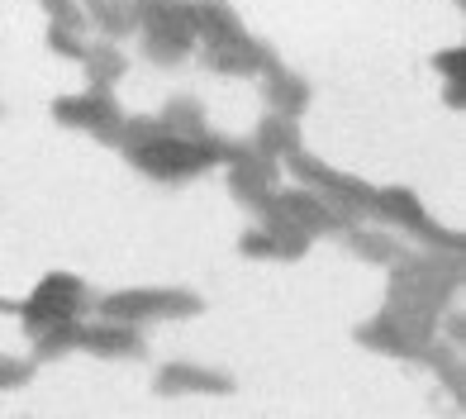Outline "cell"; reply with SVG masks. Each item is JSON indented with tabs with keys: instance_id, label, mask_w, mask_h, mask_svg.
I'll return each instance as SVG.
<instances>
[{
	"instance_id": "18",
	"label": "cell",
	"mask_w": 466,
	"mask_h": 419,
	"mask_svg": "<svg viewBox=\"0 0 466 419\" xmlns=\"http://www.w3.org/2000/svg\"><path fill=\"white\" fill-rule=\"evenodd\" d=\"M143 34V53L153 62H177L190 53V44H196V34L181 29V25H138Z\"/></svg>"
},
{
	"instance_id": "17",
	"label": "cell",
	"mask_w": 466,
	"mask_h": 419,
	"mask_svg": "<svg viewBox=\"0 0 466 419\" xmlns=\"http://www.w3.org/2000/svg\"><path fill=\"white\" fill-rule=\"evenodd\" d=\"M343 239H348V248H352L357 258L380 262V267H390V262H400V258L410 253V243H400V239H390V234H376V229H362V224L343 229Z\"/></svg>"
},
{
	"instance_id": "19",
	"label": "cell",
	"mask_w": 466,
	"mask_h": 419,
	"mask_svg": "<svg viewBox=\"0 0 466 419\" xmlns=\"http://www.w3.org/2000/svg\"><path fill=\"white\" fill-rule=\"evenodd\" d=\"M29 339H34V363H57V358H67V353H76L81 320H57L48 329L29 333Z\"/></svg>"
},
{
	"instance_id": "1",
	"label": "cell",
	"mask_w": 466,
	"mask_h": 419,
	"mask_svg": "<svg viewBox=\"0 0 466 419\" xmlns=\"http://www.w3.org/2000/svg\"><path fill=\"white\" fill-rule=\"evenodd\" d=\"M433 339H438V310H423L414 301H395V296H386L371 324L357 329V343L390 353V358H419Z\"/></svg>"
},
{
	"instance_id": "27",
	"label": "cell",
	"mask_w": 466,
	"mask_h": 419,
	"mask_svg": "<svg viewBox=\"0 0 466 419\" xmlns=\"http://www.w3.org/2000/svg\"><path fill=\"white\" fill-rule=\"evenodd\" d=\"M48 15H53V25H67V29H86V15H81L76 0H38Z\"/></svg>"
},
{
	"instance_id": "23",
	"label": "cell",
	"mask_w": 466,
	"mask_h": 419,
	"mask_svg": "<svg viewBox=\"0 0 466 419\" xmlns=\"http://www.w3.org/2000/svg\"><path fill=\"white\" fill-rule=\"evenodd\" d=\"M419 358H423V363H433V372L442 376V382H448L452 401H461V372H457V358H452V353H448V348H438V339H433L429 348L419 353Z\"/></svg>"
},
{
	"instance_id": "20",
	"label": "cell",
	"mask_w": 466,
	"mask_h": 419,
	"mask_svg": "<svg viewBox=\"0 0 466 419\" xmlns=\"http://www.w3.org/2000/svg\"><path fill=\"white\" fill-rule=\"evenodd\" d=\"M81 67H86V77H91V87H115V81L124 77V53L115 48V44H96V48H86V57H81Z\"/></svg>"
},
{
	"instance_id": "28",
	"label": "cell",
	"mask_w": 466,
	"mask_h": 419,
	"mask_svg": "<svg viewBox=\"0 0 466 419\" xmlns=\"http://www.w3.org/2000/svg\"><path fill=\"white\" fill-rule=\"evenodd\" d=\"M433 62H438V72H448V81H452V77H461V48H448V53H438Z\"/></svg>"
},
{
	"instance_id": "13",
	"label": "cell",
	"mask_w": 466,
	"mask_h": 419,
	"mask_svg": "<svg viewBox=\"0 0 466 419\" xmlns=\"http://www.w3.org/2000/svg\"><path fill=\"white\" fill-rule=\"evenodd\" d=\"M190 19H196V38H205V44H243V38H252L243 19L228 10V0H190Z\"/></svg>"
},
{
	"instance_id": "15",
	"label": "cell",
	"mask_w": 466,
	"mask_h": 419,
	"mask_svg": "<svg viewBox=\"0 0 466 419\" xmlns=\"http://www.w3.org/2000/svg\"><path fill=\"white\" fill-rule=\"evenodd\" d=\"M205 62L215 72H228V77H252L271 62V48H262L258 38H243V44H205Z\"/></svg>"
},
{
	"instance_id": "5",
	"label": "cell",
	"mask_w": 466,
	"mask_h": 419,
	"mask_svg": "<svg viewBox=\"0 0 466 419\" xmlns=\"http://www.w3.org/2000/svg\"><path fill=\"white\" fill-rule=\"evenodd\" d=\"M371 215L395 224V229H405V234H414L419 243H429V248H452V253H461V234L442 229L429 210H423V200L410 191V186H386V191H376L371 196Z\"/></svg>"
},
{
	"instance_id": "25",
	"label": "cell",
	"mask_w": 466,
	"mask_h": 419,
	"mask_svg": "<svg viewBox=\"0 0 466 419\" xmlns=\"http://www.w3.org/2000/svg\"><path fill=\"white\" fill-rule=\"evenodd\" d=\"M34 358H10V353H0V391H19L34 382Z\"/></svg>"
},
{
	"instance_id": "22",
	"label": "cell",
	"mask_w": 466,
	"mask_h": 419,
	"mask_svg": "<svg viewBox=\"0 0 466 419\" xmlns=\"http://www.w3.org/2000/svg\"><path fill=\"white\" fill-rule=\"evenodd\" d=\"M162 124H167L172 134H181V138H200V134H205V115H200V105H196V100H186V96L167 105V110H162Z\"/></svg>"
},
{
	"instance_id": "4",
	"label": "cell",
	"mask_w": 466,
	"mask_h": 419,
	"mask_svg": "<svg viewBox=\"0 0 466 419\" xmlns=\"http://www.w3.org/2000/svg\"><path fill=\"white\" fill-rule=\"evenodd\" d=\"M209 134V129H205ZM200 138H181V134H162L153 143H143V148H129V162L138 172L157 177V181H186V177H200L215 167V153H209V143Z\"/></svg>"
},
{
	"instance_id": "26",
	"label": "cell",
	"mask_w": 466,
	"mask_h": 419,
	"mask_svg": "<svg viewBox=\"0 0 466 419\" xmlns=\"http://www.w3.org/2000/svg\"><path fill=\"white\" fill-rule=\"evenodd\" d=\"M48 48L53 53H62V57H86V38H81V29H67V25H48Z\"/></svg>"
},
{
	"instance_id": "8",
	"label": "cell",
	"mask_w": 466,
	"mask_h": 419,
	"mask_svg": "<svg viewBox=\"0 0 466 419\" xmlns=\"http://www.w3.org/2000/svg\"><path fill=\"white\" fill-rule=\"evenodd\" d=\"M53 119H57V124H72V129H91V134L105 138V143H119L124 110L115 105L110 87H91L86 96H62V100H53Z\"/></svg>"
},
{
	"instance_id": "3",
	"label": "cell",
	"mask_w": 466,
	"mask_h": 419,
	"mask_svg": "<svg viewBox=\"0 0 466 419\" xmlns=\"http://www.w3.org/2000/svg\"><path fill=\"white\" fill-rule=\"evenodd\" d=\"M205 301L186 286H134V291H115L100 301V314L110 320H129V324H147V320H190L200 314Z\"/></svg>"
},
{
	"instance_id": "24",
	"label": "cell",
	"mask_w": 466,
	"mask_h": 419,
	"mask_svg": "<svg viewBox=\"0 0 466 419\" xmlns=\"http://www.w3.org/2000/svg\"><path fill=\"white\" fill-rule=\"evenodd\" d=\"M238 248H243L248 258H290V253H286V243H281V239H271L262 224H258V229H248V234L238 239Z\"/></svg>"
},
{
	"instance_id": "14",
	"label": "cell",
	"mask_w": 466,
	"mask_h": 419,
	"mask_svg": "<svg viewBox=\"0 0 466 419\" xmlns=\"http://www.w3.org/2000/svg\"><path fill=\"white\" fill-rule=\"evenodd\" d=\"M262 77H267V87H262V96L271 100V110H281V115H290V119H300L305 115V105H309V87H305V77H295L290 67H281L277 57L262 67Z\"/></svg>"
},
{
	"instance_id": "9",
	"label": "cell",
	"mask_w": 466,
	"mask_h": 419,
	"mask_svg": "<svg viewBox=\"0 0 466 419\" xmlns=\"http://www.w3.org/2000/svg\"><path fill=\"white\" fill-rule=\"evenodd\" d=\"M277 205L286 210V215L305 229V234H343V229H352L362 215H352V210L324 200L319 191H309V186H295V191H277Z\"/></svg>"
},
{
	"instance_id": "11",
	"label": "cell",
	"mask_w": 466,
	"mask_h": 419,
	"mask_svg": "<svg viewBox=\"0 0 466 419\" xmlns=\"http://www.w3.org/2000/svg\"><path fill=\"white\" fill-rule=\"evenodd\" d=\"M157 395H233V376L200 363H167L153 376Z\"/></svg>"
},
{
	"instance_id": "7",
	"label": "cell",
	"mask_w": 466,
	"mask_h": 419,
	"mask_svg": "<svg viewBox=\"0 0 466 419\" xmlns=\"http://www.w3.org/2000/svg\"><path fill=\"white\" fill-rule=\"evenodd\" d=\"M81 305H86V281L72 277V271H48V277L29 291V301L15 305V310H19V320H25V329L38 333L57 320H76Z\"/></svg>"
},
{
	"instance_id": "6",
	"label": "cell",
	"mask_w": 466,
	"mask_h": 419,
	"mask_svg": "<svg viewBox=\"0 0 466 419\" xmlns=\"http://www.w3.org/2000/svg\"><path fill=\"white\" fill-rule=\"evenodd\" d=\"M281 162L290 167V177H300V186L319 191L324 200L352 210V215H371V196H376V191H371L367 181H357V177H348V172H338V167H329V162H319V158H309L305 148L286 153Z\"/></svg>"
},
{
	"instance_id": "21",
	"label": "cell",
	"mask_w": 466,
	"mask_h": 419,
	"mask_svg": "<svg viewBox=\"0 0 466 419\" xmlns=\"http://www.w3.org/2000/svg\"><path fill=\"white\" fill-rule=\"evenodd\" d=\"M86 15H91L110 38H124V34L138 29V25H134V0H86Z\"/></svg>"
},
{
	"instance_id": "12",
	"label": "cell",
	"mask_w": 466,
	"mask_h": 419,
	"mask_svg": "<svg viewBox=\"0 0 466 419\" xmlns=\"http://www.w3.org/2000/svg\"><path fill=\"white\" fill-rule=\"evenodd\" d=\"M281 181V162L277 158H262V153H243L238 162H228V191L233 200H243L258 210Z\"/></svg>"
},
{
	"instance_id": "16",
	"label": "cell",
	"mask_w": 466,
	"mask_h": 419,
	"mask_svg": "<svg viewBox=\"0 0 466 419\" xmlns=\"http://www.w3.org/2000/svg\"><path fill=\"white\" fill-rule=\"evenodd\" d=\"M300 148V124H295L290 115H281V110H271V115H262V124H258V138H252V153H262V158H286V153H295Z\"/></svg>"
},
{
	"instance_id": "30",
	"label": "cell",
	"mask_w": 466,
	"mask_h": 419,
	"mask_svg": "<svg viewBox=\"0 0 466 419\" xmlns=\"http://www.w3.org/2000/svg\"><path fill=\"white\" fill-rule=\"evenodd\" d=\"M448 339L461 343V314H452V320H448Z\"/></svg>"
},
{
	"instance_id": "2",
	"label": "cell",
	"mask_w": 466,
	"mask_h": 419,
	"mask_svg": "<svg viewBox=\"0 0 466 419\" xmlns=\"http://www.w3.org/2000/svg\"><path fill=\"white\" fill-rule=\"evenodd\" d=\"M461 281V258L442 253V248H429V253H405L400 262H390V296L395 301H414L423 310H438L452 301V291Z\"/></svg>"
},
{
	"instance_id": "10",
	"label": "cell",
	"mask_w": 466,
	"mask_h": 419,
	"mask_svg": "<svg viewBox=\"0 0 466 419\" xmlns=\"http://www.w3.org/2000/svg\"><path fill=\"white\" fill-rule=\"evenodd\" d=\"M76 348H81V353H96V358H143V353H147L138 324L110 320V314H100L96 324H81Z\"/></svg>"
},
{
	"instance_id": "31",
	"label": "cell",
	"mask_w": 466,
	"mask_h": 419,
	"mask_svg": "<svg viewBox=\"0 0 466 419\" xmlns=\"http://www.w3.org/2000/svg\"><path fill=\"white\" fill-rule=\"evenodd\" d=\"M0 310H15V305H5V301H0Z\"/></svg>"
},
{
	"instance_id": "29",
	"label": "cell",
	"mask_w": 466,
	"mask_h": 419,
	"mask_svg": "<svg viewBox=\"0 0 466 419\" xmlns=\"http://www.w3.org/2000/svg\"><path fill=\"white\" fill-rule=\"evenodd\" d=\"M448 105H452V110H461V77L448 81Z\"/></svg>"
}]
</instances>
